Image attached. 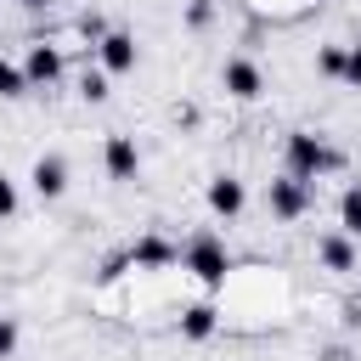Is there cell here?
Returning a JSON list of instances; mask_svg holds the SVG:
<instances>
[{
  "label": "cell",
  "instance_id": "obj_1",
  "mask_svg": "<svg viewBox=\"0 0 361 361\" xmlns=\"http://www.w3.org/2000/svg\"><path fill=\"white\" fill-rule=\"evenodd\" d=\"M327 169H338V147H333L327 135H316V130H293V135H288V175L316 180V175H327Z\"/></svg>",
  "mask_w": 361,
  "mask_h": 361
},
{
  "label": "cell",
  "instance_id": "obj_15",
  "mask_svg": "<svg viewBox=\"0 0 361 361\" xmlns=\"http://www.w3.org/2000/svg\"><path fill=\"white\" fill-rule=\"evenodd\" d=\"M316 68H322L327 79H338V73H344V45H322V51H316Z\"/></svg>",
  "mask_w": 361,
  "mask_h": 361
},
{
  "label": "cell",
  "instance_id": "obj_6",
  "mask_svg": "<svg viewBox=\"0 0 361 361\" xmlns=\"http://www.w3.org/2000/svg\"><path fill=\"white\" fill-rule=\"evenodd\" d=\"M23 79H28V90H34V85H56V79H62V51H56V45H28Z\"/></svg>",
  "mask_w": 361,
  "mask_h": 361
},
{
  "label": "cell",
  "instance_id": "obj_3",
  "mask_svg": "<svg viewBox=\"0 0 361 361\" xmlns=\"http://www.w3.org/2000/svg\"><path fill=\"white\" fill-rule=\"evenodd\" d=\"M265 203H271V214H276V220H305V214H310V180L282 175V180H271V186H265Z\"/></svg>",
  "mask_w": 361,
  "mask_h": 361
},
{
  "label": "cell",
  "instance_id": "obj_8",
  "mask_svg": "<svg viewBox=\"0 0 361 361\" xmlns=\"http://www.w3.org/2000/svg\"><path fill=\"white\" fill-rule=\"evenodd\" d=\"M28 180H34V192H39V197H62V192H68V158H62V152L34 158Z\"/></svg>",
  "mask_w": 361,
  "mask_h": 361
},
{
  "label": "cell",
  "instance_id": "obj_10",
  "mask_svg": "<svg viewBox=\"0 0 361 361\" xmlns=\"http://www.w3.org/2000/svg\"><path fill=\"white\" fill-rule=\"evenodd\" d=\"M316 254H322L327 271H355V237H350V231H327V237H316Z\"/></svg>",
  "mask_w": 361,
  "mask_h": 361
},
{
  "label": "cell",
  "instance_id": "obj_9",
  "mask_svg": "<svg viewBox=\"0 0 361 361\" xmlns=\"http://www.w3.org/2000/svg\"><path fill=\"white\" fill-rule=\"evenodd\" d=\"M243 203H248V192H243L237 175H214V180H209V209H214V214L231 220V214H243Z\"/></svg>",
  "mask_w": 361,
  "mask_h": 361
},
{
  "label": "cell",
  "instance_id": "obj_4",
  "mask_svg": "<svg viewBox=\"0 0 361 361\" xmlns=\"http://www.w3.org/2000/svg\"><path fill=\"white\" fill-rule=\"evenodd\" d=\"M135 34H124V28H107L102 39H96V62H102V73H130L135 68Z\"/></svg>",
  "mask_w": 361,
  "mask_h": 361
},
{
  "label": "cell",
  "instance_id": "obj_19",
  "mask_svg": "<svg viewBox=\"0 0 361 361\" xmlns=\"http://www.w3.org/2000/svg\"><path fill=\"white\" fill-rule=\"evenodd\" d=\"M11 350H17V322H11V316H0V361H6Z\"/></svg>",
  "mask_w": 361,
  "mask_h": 361
},
{
  "label": "cell",
  "instance_id": "obj_16",
  "mask_svg": "<svg viewBox=\"0 0 361 361\" xmlns=\"http://www.w3.org/2000/svg\"><path fill=\"white\" fill-rule=\"evenodd\" d=\"M79 96H85V102H107V73H102V68H90V73L79 79Z\"/></svg>",
  "mask_w": 361,
  "mask_h": 361
},
{
  "label": "cell",
  "instance_id": "obj_11",
  "mask_svg": "<svg viewBox=\"0 0 361 361\" xmlns=\"http://www.w3.org/2000/svg\"><path fill=\"white\" fill-rule=\"evenodd\" d=\"M180 259V248L175 243H164V237H141V243H130V265H175Z\"/></svg>",
  "mask_w": 361,
  "mask_h": 361
},
{
  "label": "cell",
  "instance_id": "obj_13",
  "mask_svg": "<svg viewBox=\"0 0 361 361\" xmlns=\"http://www.w3.org/2000/svg\"><path fill=\"white\" fill-rule=\"evenodd\" d=\"M338 231L361 237V186H344V197H338Z\"/></svg>",
  "mask_w": 361,
  "mask_h": 361
},
{
  "label": "cell",
  "instance_id": "obj_14",
  "mask_svg": "<svg viewBox=\"0 0 361 361\" xmlns=\"http://www.w3.org/2000/svg\"><path fill=\"white\" fill-rule=\"evenodd\" d=\"M23 90H28V79H23V62L0 56V102H11V96H23Z\"/></svg>",
  "mask_w": 361,
  "mask_h": 361
},
{
  "label": "cell",
  "instance_id": "obj_5",
  "mask_svg": "<svg viewBox=\"0 0 361 361\" xmlns=\"http://www.w3.org/2000/svg\"><path fill=\"white\" fill-rule=\"evenodd\" d=\"M220 85H226V96H237V102H254V96L265 90V73H259V62H248V56H231V62L220 68Z\"/></svg>",
  "mask_w": 361,
  "mask_h": 361
},
{
  "label": "cell",
  "instance_id": "obj_22",
  "mask_svg": "<svg viewBox=\"0 0 361 361\" xmlns=\"http://www.w3.org/2000/svg\"><path fill=\"white\" fill-rule=\"evenodd\" d=\"M28 6H45V0H28Z\"/></svg>",
  "mask_w": 361,
  "mask_h": 361
},
{
  "label": "cell",
  "instance_id": "obj_12",
  "mask_svg": "<svg viewBox=\"0 0 361 361\" xmlns=\"http://www.w3.org/2000/svg\"><path fill=\"white\" fill-rule=\"evenodd\" d=\"M214 327H220V310H214V305H186V310H180V338L203 344Z\"/></svg>",
  "mask_w": 361,
  "mask_h": 361
},
{
  "label": "cell",
  "instance_id": "obj_7",
  "mask_svg": "<svg viewBox=\"0 0 361 361\" xmlns=\"http://www.w3.org/2000/svg\"><path fill=\"white\" fill-rule=\"evenodd\" d=\"M102 164H107V175H113V180H135V169H141V147H135L130 135H107Z\"/></svg>",
  "mask_w": 361,
  "mask_h": 361
},
{
  "label": "cell",
  "instance_id": "obj_18",
  "mask_svg": "<svg viewBox=\"0 0 361 361\" xmlns=\"http://www.w3.org/2000/svg\"><path fill=\"white\" fill-rule=\"evenodd\" d=\"M17 214V186H11V175L0 169V220H11Z\"/></svg>",
  "mask_w": 361,
  "mask_h": 361
},
{
  "label": "cell",
  "instance_id": "obj_17",
  "mask_svg": "<svg viewBox=\"0 0 361 361\" xmlns=\"http://www.w3.org/2000/svg\"><path fill=\"white\" fill-rule=\"evenodd\" d=\"M338 79L361 90V45H344V73H338Z\"/></svg>",
  "mask_w": 361,
  "mask_h": 361
},
{
  "label": "cell",
  "instance_id": "obj_21",
  "mask_svg": "<svg viewBox=\"0 0 361 361\" xmlns=\"http://www.w3.org/2000/svg\"><path fill=\"white\" fill-rule=\"evenodd\" d=\"M209 17H214V6H209V0H192V6H186V23H192V28H203Z\"/></svg>",
  "mask_w": 361,
  "mask_h": 361
},
{
  "label": "cell",
  "instance_id": "obj_2",
  "mask_svg": "<svg viewBox=\"0 0 361 361\" xmlns=\"http://www.w3.org/2000/svg\"><path fill=\"white\" fill-rule=\"evenodd\" d=\"M186 271H192L203 288H220L226 271H231V248H226L214 231H197V237L186 243Z\"/></svg>",
  "mask_w": 361,
  "mask_h": 361
},
{
  "label": "cell",
  "instance_id": "obj_20",
  "mask_svg": "<svg viewBox=\"0 0 361 361\" xmlns=\"http://www.w3.org/2000/svg\"><path fill=\"white\" fill-rule=\"evenodd\" d=\"M79 34H85V39H102V34H107V23H102L96 11H85V17H79Z\"/></svg>",
  "mask_w": 361,
  "mask_h": 361
}]
</instances>
